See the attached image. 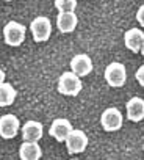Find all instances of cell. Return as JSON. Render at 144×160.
<instances>
[{
  "label": "cell",
  "mask_w": 144,
  "mask_h": 160,
  "mask_svg": "<svg viewBox=\"0 0 144 160\" xmlns=\"http://www.w3.org/2000/svg\"><path fill=\"white\" fill-rule=\"evenodd\" d=\"M72 160H74V158H72Z\"/></svg>",
  "instance_id": "22"
},
{
  "label": "cell",
  "mask_w": 144,
  "mask_h": 160,
  "mask_svg": "<svg viewBox=\"0 0 144 160\" xmlns=\"http://www.w3.org/2000/svg\"><path fill=\"white\" fill-rule=\"evenodd\" d=\"M66 148L69 154H82L88 148V135L83 130L74 129L66 140Z\"/></svg>",
  "instance_id": "6"
},
{
  "label": "cell",
  "mask_w": 144,
  "mask_h": 160,
  "mask_svg": "<svg viewBox=\"0 0 144 160\" xmlns=\"http://www.w3.org/2000/svg\"><path fill=\"white\" fill-rule=\"evenodd\" d=\"M21 160H41L42 151L38 141H24L19 148Z\"/></svg>",
  "instance_id": "14"
},
{
  "label": "cell",
  "mask_w": 144,
  "mask_h": 160,
  "mask_svg": "<svg viewBox=\"0 0 144 160\" xmlns=\"http://www.w3.org/2000/svg\"><path fill=\"white\" fill-rule=\"evenodd\" d=\"M136 21L141 27H144V5H141L136 11Z\"/></svg>",
  "instance_id": "18"
},
{
  "label": "cell",
  "mask_w": 144,
  "mask_h": 160,
  "mask_svg": "<svg viewBox=\"0 0 144 160\" xmlns=\"http://www.w3.org/2000/svg\"><path fill=\"white\" fill-rule=\"evenodd\" d=\"M124 44L133 53L141 52V47L144 44V32L139 30V28H130V30H127L124 33Z\"/></svg>",
  "instance_id": "10"
},
{
  "label": "cell",
  "mask_w": 144,
  "mask_h": 160,
  "mask_svg": "<svg viewBox=\"0 0 144 160\" xmlns=\"http://www.w3.org/2000/svg\"><path fill=\"white\" fill-rule=\"evenodd\" d=\"M21 129H22L21 122L14 115L8 113V115H3L2 118H0V135H2V138L11 140L19 133Z\"/></svg>",
  "instance_id": "8"
},
{
  "label": "cell",
  "mask_w": 144,
  "mask_h": 160,
  "mask_svg": "<svg viewBox=\"0 0 144 160\" xmlns=\"http://www.w3.org/2000/svg\"><path fill=\"white\" fill-rule=\"evenodd\" d=\"M79 25V16L75 11L72 13H58L56 16V27L61 33H72Z\"/></svg>",
  "instance_id": "12"
},
{
  "label": "cell",
  "mask_w": 144,
  "mask_h": 160,
  "mask_svg": "<svg viewBox=\"0 0 144 160\" xmlns=\"http://www.w3.org/2000/svg\"><path fill=\"white\" fill-rule=\"evenodd\" d=\"M16 96H17V93L11 83L2 82V85H0V105L2 107L11 105L16 101Z\"/></svg>",
  "instance_id": "15"
},
{
  "label": "cell",
  "mask_w": 144,
  "mask_h": 160,
  "mask_svg": "<svg viewBox=\"0 0 144 160\" xmlns=\"http://www.w3.org/2000/svg\"><path fill=\"white\" fill-rule=\"evenodd\" d=\"M74 130V127H72L70 121L66 119V118H56L53 119V122L50 124V129H49V133L50 137H53L56 141L60 143H66L69 133Z\"/></svg>",
  "instance_id": "7"
},
{
  "label": "cell",
  "mask_w": 144,
  "mask_h": 160,
  "mask_svg": "<svg viewBox=\"0 0 144 160\" xmlns=\"http://www.w3.org/2000/svg\"><path fill=\"white\" fill-rule=\"evenodd\" d=\"M142 151H144V146H142Z\"/></svg>",
  "instance_id": "21"
},
{
  "label": "cell",
  "mask_w": 144,
  "mask_h": 160,
  "mask_svg": "<svg viewBox=\"0 0 144 160\" xmlns=\"http://www.w3.org/2000/svg\"><path fill=\"white\" fill-rule=\"evenodd\" d=\"M58 13H72L77 8V0H53Z\"/></svg>",
  "instance_id": "16"
},
{
  "label": "cell",
  "mask_w": 144,
  "mask_h": 160,
  "mask_svg": "<svg viewBox=\"0 0 144 160\" xmlns=\"http://www.w3.org/2000/svg\"><path fill=\"white\" fill-rule=\"evenodd\" d=\"M44 127L39 121H27L22 129H21V133H22V138L24 141H39L42 138V132Z\"/></svg>",
  "instance_id": "13"
},
{
  "label": "cell",
  "mask_w": 144,
  "mask_h": 160,
  "mask_svg": "<svg viewBox=\"0 0 144 160\" xmlns=\"http://www.w3.org/2000/svg\"><path fill=\"white\" fill-rule=\"evenodd\" d=\"M80 78L82 77H79L72 71L63 72L58 78V91L63 96H77L83 88V83Z\"/></svg>",
  "instance_id": "1"
},
{
  "label": "cell",
  "mask_w": 144,
  "mask_h": 160,
  "mask_svg": "<svg viewBox=\"0 0 144 160\" xmlns=\"http://www.w3.org/2000/svg\"><path fill=\"white\" fill-rule=\"evenodd\" d=\"M100 124L103 127L105 132H116L122 127L124 124V116L121 113L119 108L116 107H108L103 110L102 116H100Z\"/></svg>",
  "instance_id": "5"
},
{
  "label": "cell",
  "mask_w": 144,
  "mask_h": 160,
  "mask_svg": "<svg viewBox=\"0 0 144 160\" xmlns=\"http://www.w3.org/2000/svg\"><path fill=\"white\" fill-rule=\"evenodd\" d=\"M3 2H11V0H3Z\"/></svg>",
  "instance_id": "20"
},
{
  "label": "cell",
  "mask_w": 144,
  "mask_h": 160,
  "mask_svg": "<svg viewBox=\"0 0 144 160\" xmlns=\"http://www.w3.org/2000/svg\"><path fill=\"white\" fill-rule=\"evenodd\" d=\"M141 55L144 57V44H142V47H141Z\"/></svg>",
  "instance_id": "19"
},
{
  "label": "cell",
  "mask_w": 144,
  "mask_h": 160,
  "mask_svg": "<svg viewBox=\"0 0 144 160\" xmlns=\"http://www.w3.org/2000/svg\"><path fill=\"white\" fill-rule=\"evenodd\" d=\"M103 77L107 80V83L113 88H121L125 85L127 82V69L122 63L119 61H113L105 68Z\"/></svg>",
  "instance_id": "2"
},
{
  "label": "cell",
  "mask_w": 144,
  "mask_h": 160,
  "mask_svg": "<svg viewBox=\"0 0 144 160\" xmlns=\"http://www.w3.org/2000/svg\"><path fill=\"white\" fill-rule=\"evenodd\" d=\"M70 71L74 74H77L79 77H86L88 74H91L93 61H91L89 55H86V53L74 55L70 60Z\"/></svg>",
  "instance_id": "9"
},
{
  "label": "cell",
  "mask_w": 144,
  "mask_h": 160,
  "mask_svg": "<svg viewBox=\"0 0 144 160\" xmlns=\"http://www.w3.org/2000/svg\"><path fill=\"white\" fill-rule=\"evenodd\" d=\"M135 78H136V82H138L141 87H144V64H141V66L136 69V72H135Z\"/></svg>",
  "instance_id": "17"
},
{
  "label": "cell",
  "mask_w": 144,
  "mask_h": 160,
  "mask_svg": "<svg viewBox=\"0 0 144 160\" xmlns=\"http://www.w3.org/2000/svg\"><path fill=\"white\" fill-rule=\"evenodd\" d=\"M125 108H127V118L132 122H139L144 119V99L133 96L127 101Z\"/></svg>",
  "instance_id": "11"
},
{
  "label": "cell",
  "mask_w": 144,
  "mask_h": 160,
  "mask_svg": "<svg viewBox=\"0 0 144 160\" xmlns=\"http://www.w3.org/2000/svg\"><path fill=\"white\" fill-rule=\"evenodd\" d=\"M30 32L33 35V39L36 42H46L49 41L52 35V22L46 16H38L30 24Z\"/></svg>",
  "instance_id": "4"
},
{
  "label": "cell",
  "mask_w": 144,
  "mask_h": 160,
  "mask_svg": "<svg viewBox=\"0 0 144 160\" xmlns=\"http://www.w3.org/2000/svg\"><path fill=\"white\" fill-rule=\"evenodd\" d=\"M25 35H27V27L22 25L21 22L10 21L3 27V39L11 47H19L25 41Z\"/></svg>",
  "instance_id": "3"
}]
</instances>
